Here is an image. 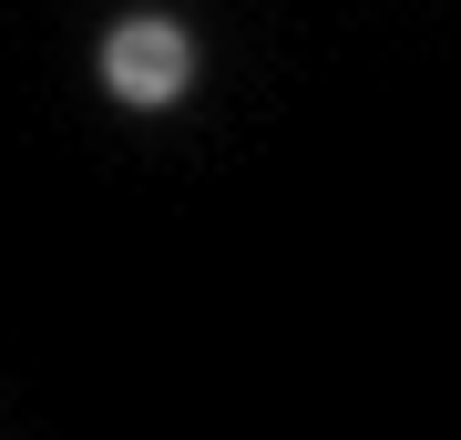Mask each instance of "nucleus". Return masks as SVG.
I'll use <instances>...</instances> for the list:
<instances>
[{"label":"nucleus","mask_w":461,"mask_h":440,"mask_svg":"<svg viewBox=\"0 0 461 440\" xmlns=\"http://www.w3.org/2000/svg\"><path fill=\"white\" fill-rule=\"evenodd\" d=\"M195 82V41L175 21H113L103 31V93L113 103H175Z\"/></svg>","instance_id":"obj_1"}]
</instances>
